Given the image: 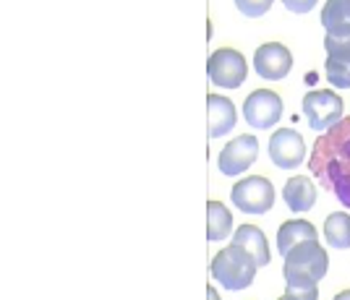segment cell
Masks as SVG:
<instances>
[{
  "label": "cell",
  "mask_w": 350,
  "mask_h": 300,
  "mask_svg": "<svg viewBox=\"0 0 350 300\" xmlns=\"http://www.w3.org/2000/svg\"><path fill=\"white\" fill-rule=\"evenodd\" d=\"M308 170L345 209H350V118H342L314 141Z\"/></svg>",
  "instance_id": "1"
},
{
  "label": "cell",
  "mask_w": 350,
  "mask_h": 300,
  "mask_svg": "<svg viewBox=\"0 0 350 300\" xmlns=\"http://www.w3.org/2000/svg\"><path fill=\"white\" fill-rule=\"evenodd\" d=\"M282 258H285L282 272H285L288 292L298 300H319L317 282L329 272V256H327L324 245L308 241V243L295 245Z\"/></svg>",
  "instance_id": "2"
},
{
  "label": "cell",
  "mask_w": 350,
  "mask_h": 300,
  "mask_svg": "<svg viewBox=\"0 0 350 300\" xmlns=\"http://www.w3.org/2000/svg\"><path fill=\"white\" fill-rule=\"evenodd\" d=\"M256 269H259V264L254 261V256L235 243L225 245L217 256L212 258V267H209L215 282H219L225 290H233V292L251 287Z\"/></svg>",
  "instance_id": "3"
},
{
  "label": "cell",
  "mask_w": 350,
  "mask_h": 300,
  "mask_svg": "<svg viewBox=\"0 0 350 300\" xmlns=\"http://www.w3.org/2000/svg\"><path fill=\"white\" fill-rule=\"evenodd\" d=\"M230 199L246 215H264L275 204V186L264 175H251V178H243L235 183Z\"/></svg>",
  "instance_id": "4"
},
{
  "label": "cell",
  "mask_w": 350,
  "mask_h": 300,
  "mask_svg": "<svg viewBox=\"0 0 350 300\" xmlns=\"http://www.w3.org/2000/svg\"><path fill=\"white\" fill-rule=\"evenodd\" d=\"M206 73H209V81L222 89H238V86L246 81V57L241 55L233 47H219L215 50L209 60H206Z\"/></svg>",
  "instance_id": "5"
},
{
  "label": "cell",
  "mask_w": 350,
  "mask_h": 300,
  "mask_svg": "<svg viewBox=\"0 0 350 300\" xmlns=\"http://www.w3.org/2000/svg\"><path fill=\"white\" fill-rule=\"evenodd\" d=\"M304 115H306L311 128L324 133L327 128H332L335 123L342 120V100L337 97L335 92H327V89L306 92V97H304Z\"/></svg>",
  "instance_id": "6"
},
{
  "label": "cell",
  "mask_w": 350,
  "mask_h": 300,
  "mask_svg": "<svg viewBox=\"0 0 350 300\" xmlns=\"http://www.w3.org/2000/svg\"><path fill=\"white\" fill-rule=\"evenodd\" d=\"M243 118L251 128L267 131L272 126H278V120L282 118V100L278 92L272 89H256L248 94V100L243 102Z\"/></svg>",
  "instance_id": "7"
},
{
  "label": "cell",
  "mask_w": 350,
  "mask_h": 300,
  "mask_svg": "<svg viewBox=\"0 0 350 300\" xmlns=\"http://www.w3.org/2000/svg\"><path fill=\"white\" fill-rule=\"evenodd\" d=\"M256 154H259V141H256V136L243 133V136H235L233 141H228L222 146L217 167L222 175L235 178V175H241V172L248 170V167L256 162Z\"/></svg>",
  "instance_id": "8"
},
{
  "label": "cell",
  "mask_w": 350,
  "mask_h": 300,
  "mask_svg": "<svg viewBox=\"0 0 350 300\" xmlns=\"http://www.w3.org/2000/svg\"><path fill=\"white\" fill-rule=\"evenodd\" d=\"M269 159L280 170H295L306 159V141L298 131L280 128L269 139Z\"/></svg>",
  "instance_id": "9"
},
{
  "label": "cell",
  "mask_w": 350,
  "mask_h": 300,
  "mask_svg": "<svg viewBox=\"0 0 350 300\" xmlns=\"http://www.w3.org/2000/svg\"><path fill=\"white\" fill-rule=\"evenodd\" d=\"M293 68V53L280 42H267L254 53V71L269 81H282Z\"/></svg>",
  "instance_id": "10"
},
{
  "label": "cell",
  "mask_w": 350,
  "mask_h": 300,
  "mask_svg": "<svg viewBox=\"0 0 350 300\" xmlns=\"http://www.w3.org/2000/svg\"><path fill=\"white\" fill-rule=\"evenodd\" d=\"M206 118H209V139H219V136L230 133L238 123L233 100L219 97V94H209L206 97Z\"/></svg>",
  "instance_id": "11"
},
{
  "label": "cell",
  "mask_w": 350,
  "mask_h": 300,
  "mask_svg": "<svg viewBox=\"0 0 350 300\" xmlns=\"http://www.w3.org/2000/svg\"><path fill=\"white\" fill-rule=\"evenodd\" d=\"M282 199L291 206V212L301 215V212H308L317 204V188L306 175H295L282 188Z\"/></svg>",
  "instance_id": "12"
},
{
  "label": "cell",
  "mask_w": 350,
  "mask_h": 300,
  "mask_svg": "<svg viewBox=\"0 0 350 300\" xmlns=\"http://www.w3.org/2000/svg\"><path fill=\"white\" fill-rule=\"evenodd\" d=\"M317 228L306 222V219H288V222H282L278 230V248L280 254L285 256L288 251H293L295 245L301 243H308V241H317Z\"/></svg>",
  "instance_id": "13"
},
{
  "label": "cell",
  "mask_w": 350,
  "mask_h": 300,
  "mask_svg": "<svg viewBox=\"0 0 350 300\" xmlns=\"http://www.w3.org/2000/svg\"><path fill=\"white\" fill-rule=\"evenodd\" d=\"M233 243L241 245L246 254H251L259 267H267V264H269V245H267L264 232L256 228V225H241V228L233 232Z\"/></svg>",
  "instance_id": "14"
},
{
  "label": "cell",
  "mask_w": 350,
  "mask_h": 300,
  "mask_svg": "<svg viewBox=\"0 0 350 300\" xmlns=\"http://www.w3.org/2000/svg\"><path fill=\"white\" fill-rule=\"evenodd\" d=\"M233 232V215L225 204L209 201L206 204V238L209 241H225Z\"/></svg>",
  "instance_id": "15"
},
{
  "label": "cell",
  "mask_w": 350,
  "mask_h": 300,
  "mask_svg": "<svg viewBox=\"0 0 350 300\" xmlns=\"http://www.w3.org/2000/svg\"><path fill=\"white\" fill-rule=\"evenodd\" d=\"M324 238H327V245H332V248H340V251L350 248V217L345 212H335L327 217Z\"/></svg>",
  "instance_id": "16"
},
{
  "label": "cell",
  "mask_w": 350,
  "mask_h": 300,
  "mask_svg": "<svg viewBox=\"0 0 350 300\" xmlns=\"http://www.w3.org/2000/svg\"><path fill=\"white\" fill-rule=\"evenodd\" d=\"M324 47H327V57H335L340 63H348L350 66V24H340L335 29H327Z\"/></svg>",
  "instance_id": "17"
},
{
  "label": "cell",
  "mask_w": 350,
  "mask_h": 300,
  "mask_svg": "<svg viewBox=\"0 0 350 300\" xmlns=\"http://www.w3.org/2000/svg\"><path fill=\"white\" fill-rule=\"evenodd\" d=\"M340 24H350L345 0H327L324 8H321V27L335 29V27H340Z\"/></svg>",
  "instance_id": "18"
},
{
  "label": "cell",
  "mask_w": 350,
  "mask_h": 300,
  "mask_svg": "<svg viewBox=\"0 0 350 300\" xmlns=\"http://www.w3.org/2000/svg\"><path fill=\"white\" fill-rule=\"evenodd\" d=\"M324 71H327V81L335 86V89H350V66L348 63H340V60H335V57H327Z\"/></svg>",
  "instance_id": "19"
},
{
  "label": "cell",
  "mask_w": 350,
  "mask_h": 300,
  "mask_svg": "<svg viewBox=\"0 0 350 300\" xmlns=\"http://www.w3.org/2000/svg\"><path fill=\"white\" fill-rule=\"evenodd\" d=\"M272 3L275 0H235V8L246 18H259V16H264L272 8Z\"/></svg>",
  "instance_id": "20"
},
{
  "label": "cell",
  "mask_w": 350,
  "mask_h": 300,
  "mask_svg": "<svg viewBox=\"0 0 350 300\" xmlns=\"http://www.w3.org/2000/svg\"><path fill=\"white\" fill-rule=\"evenodd\" d=\"M282 5L293 14H308L317 5V0H282Z\"/></svg>",
  "instance_id": "21"
},
{
  "label": "cell",
  "mask_w": 350,
  "mask_h": 300,
  "mask_svg": "<svg viewBox=\"0 0 350 300\" xmlns=\"http://www.w3.org/2000/svg\"><path fill=\"white\" fill-rule=\"evenodd\" d=\"M332 300H350V290H342V292H337Z\"/></svg>",
  "instance_id": "22"
},
{
  "label": "cell",
  "mask_w": 350,
  "mask_h": 300,
  "mask_svg": "<svg viewBox=\"0 0 350 300\" xmlns=\"http://www.w3.org/2000/svg\"><path fill=\"white\" fill-rule=\"evenodd\" d=\"M206 298H209V300H219L217 298V290H215V287H209V290H206Z\"/></svg>",
  "instance_id": "23"
},
{
  "label": "cell",
  "mask_w": 350,
  "mask_h": 300,
  "mask_svg": "<svg viewBox=\"0 0 350 300\" xmlns=\"http://www.w3.org/2000/svg\"><path fill=\"white\" fill-rule=\"evenodd\" d=\"M278 300H298V298H295V295H291V292H285V295H282V298H278Z\"/></svg>",
  "instance_id": "24"
},
{
  "label": "cell",
  "mask_w": 350,
  "mask_h": 300,
  "mask_svg": "<svg viewBox=\"0 0 350 300\" xmlns=\"http://www.w3.org/2000/svg\"><path fill=\"white\" fill-rule=\"evenodd\" d=\"M345 5H348V21H350V0H345Z\"/></svg>",
  "instance_id": "25"
}]
</instances>
